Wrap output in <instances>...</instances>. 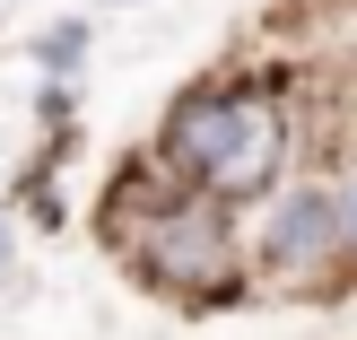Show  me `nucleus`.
Returning a JSON list of instances; mask_svg holds the SVG:
<instances>
[{
  "mask_svg": "<svg viewBox=\"0 0 357 340\" xmlns=\"http://www.w3.org/2000/svg\"><path fill=\"white\" fill-rule=\"evenodd\" d=\"M149 288H174V297H192V306H236L244 297V262H236V227L218 219V209H157V244L131 262Z\"/></svg>",
  "mask_w": 357,
  "mask_h": 340,
  "instance_id": "nucleus-1",
  "label": "nucleus"
},
{
  "mask_svg": "<svg viewBox=\"0 0 357 340\" xmlns=\"http://www.w3.org/2000/svg\"><path fill=\"white\" fill-rule=\"evenodd\" d=\"M279 149H288V122H279V105H271V96H244V105H236V122H227V140L209 149L201 184L218 192V201H253V192L279 175Z\"/></svg>",
  "mask_w": 357,
  "mask_h": 340,
  "instance_id": "nucleus-2",
  "label": "nucleus"
},
{
  "mask_svg": "<svg viewBox=\"0 0 357 340\" xmlns=\"http://www.w3.org/2000/svg\"><path fill=\"white\" fill-rule=\"evenodd\" d=\"M340 253V209H331V192H288L271 219V236H261V262L271 271H323V262Z\"/></svg>",
  "mask_w": 357,
  "mask_h": 340,
  "instance_id": "nucleus-3",
  "label": "nucleus"
},
{
  "mask_svg": "<svg viewBox=\"0 0 357 340\" xmlns=\"http://www.w3.org/2000/svg\"><path fill=\"white\" fill-rule=\"evenodd\" d=\"M331 209H340V244H357V184H349V192H331Z\"/></svg>",
  "mask_w": 357,
  "mask_h": 340,
  "instance_id": "nucleus-4",
  "label": "nucleus"
}]
</instances>
